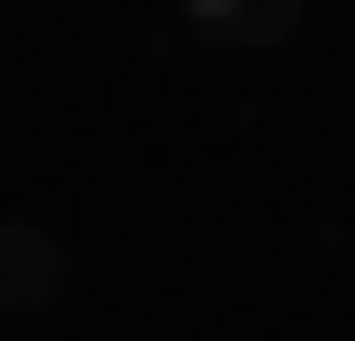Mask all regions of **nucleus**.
Here are the masks:
<instances>
[{"label": "nucleus", "instance_id": "obj_2", "mask_svg": "<svg viewBox=\"0 0 355 341\" xmlns=\"http://www.w3.org/2000/svg\"><path fill=\"white\" fill-rule=\"evenodd\" d=\"M0 299H57V242L43 227H0Z\"/></svg>", "mask_w": 355, "mask_h": 341}, {"label": "nucleus", "instance_id": "obj_1", "mask_svg": "<svg viewBox=\"0 0 355 341\" xmlns=\"http://www.w3.org/2000/svg\"><path fill=\"white\" fill-rule=\"evenodd\" d=\"M185 28H199V43H284L299 0H185Z\"/></svg>", "mask_w": 355, "mask_h": 341}]
</instances>
